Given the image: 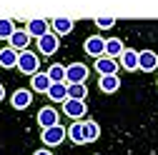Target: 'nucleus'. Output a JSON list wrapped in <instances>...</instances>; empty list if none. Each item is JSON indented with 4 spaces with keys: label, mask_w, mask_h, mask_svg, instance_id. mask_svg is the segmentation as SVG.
I'll list each match as a JSON object with an SVG mask.
<instances>
[{
    "label": "nucleus",
    "mask_w": 158,
    "mask_h": 155,
    "mask_svg": "<svg viewBox=\"0 0 158 155\" xmlns=\"http://www.w3.org/2000/svg\"><path fill=\"white\" fill-rule=\"evenodd\" d=\"M98 85H101L103 93H115L118 88H121V78H118V75H101Z\"/></svg>",
    "instance_id": "a211bd4d"
},
{
    "label": "nucleus",
    "mask_w": 158,
    "mask_h": 155,
    "mask_svg": "<svg viewBox=\"0 0 158 155\" xmlns=\"http://www.w3.org/2000/svg\"><path fill=\"white\" fill-rule=\"evenodd\" d=\"M18 65V50H13L10 45L8 48H3V50H0V68H15Z\"/></svg>",
    "instance_id": "f3484780"
},
{
    "label": "nucleus",
    "mask_w": 158,
    "mask_h": 155,
    "mask_svg": "<svg viewBox=\"0 0 158 155\" xmlns=\"http://www.w3.org/2000/svg\"><path fill=\"white\" fill-rule=\"evenodd\" d=\"M45 73H48V78H50V83H65V65H63V63L50 65Z\"/></svg>",
    "instance_id": "5701e85b"
},
{
    "label": "nucleus",
    "mask_w": 158,
    "mask_h": 155,
    "mask_svg": "<svg viewBox=\"0 0 158 155\" xmlns=\"http://www.w3.org/2000/svg\"><path fill=\"white\" fill-rule=\"evenodd\" d=\"M8 40H10V48H13V50H18V53H20V50H28L30 35H28V30H25V28H23V30H18V28H15V33L8 38Z\"/></svg>",
    "instance_id": "ddd939ff"
},
{
    "label": "nucleus",
    "mask_w": 158,
    "mask_h": 155,
    "mask_svg": "<svg viewBox=\"0 0 158 155\" xmlns=\"http://www.w3.org/2000/svg\"><path fill=\"white\" fill-rule=\"evenodd\" d=\"M126 50V45H123V40L121 38H110V40H106V55L108 58H121V53Z\"/></svg>",
    "instance_id": "6ab92c4d"
},
{
    "label": "nucleus",
    "mask_w": 158,
    "mask_h": 155,
    "mask_svg": "<svg viewBox=\"0 0 158 155\" xmlns=\"http://www.w3.org/2000/svg\"><path fill=\"white\" fill-rule=\"evenodd\" d=\"M13 33H15L13 20H8V18H0V40H8Z\"/></svg>",
    "instance_id": "b1692460"
},
{
    "label": "nucleus",
    "mask_w": 158,
    "mask_h": 155,
    "mask_svg": "<svg viewBox=\"0 0 158 155\" xmlns=\"http://www.w3.org/2000/svg\"><path fill=\"white\" fill-rule=\"evenodd\" d=\"M33 103V90H25V88H18L13 95H10V105L15 110H25L28 105Z\"/></svg>",
    "instance_id": "0eeeda50"
},
{
    "label": "nucleus",
    "mask_w": 158,
    "mask_h": 155,
    "mask_svg": "<svg viewBox=\"0 0 158 155\" xmlns=\"http://www.w3.org/2000/svg\"><path fill=\"white\" fill-rule=\"evenodd\" d=\"M15 68L23 75H35L38 70H40V60H38V55L33 50H20L18 53V65Z\"/></svg>",
    "instance_id": "f257e3e1"
},
{
    "label": "nucleus",
    "mask_w": 158,
    "mask_h": 155,
    "mask_svg": "<svg viewBox=\"0 0 158 155\" xmlns=\"http://www.w3.org/2000/svg\"><path fill=\"white\" fill-rule=\"evenodd\" d=\"M25 30H28V35H30V38H40V35L50 33V23H48V20H43V18H30L28 25H25Z\"/></svg>",
    "instance_id": "6e6552de"
},
{
    "label": "nucleus",
    "mask_w": 158,
    "mask_h": 155,
    "mask_svg": "<svg viewBox=\"0 0 158 155\" xmlns=\"http://www.w3.org/2000/svg\"><path fill=\"white\" fill-rule=\"evenodd\" d=\"M50 33L53 35H68V33H73V20H70V18H63V15L53 18V20H50Z\"/></svg>",
    "instance_id": "f8f14e48"
},
{
    "label": "nucleus",
    "mask_w": 158,
    "mask_h": 155,
    "mask_svg": "<svg viewBox=\"0 0 158 155\" xmlns=\"http://www.w3.org/2000/svg\"><path fill=\"white\" fill-rule=\"evenodd\" d=\"M33 155H53V153H50V150H45V148H40V150H35Z\"/></svg>",
    "instance_id": "a878e982"
},
{
    "label": "nucleus",
    "mask_w": 158,
    "mask_h": 155,
    "mask_svg": "<svg viewBox=\"0 0 158 155\" xmlns=\"http://www.w3.org/2000/svg\"><path fill=\"white\" fill-rule=\"evenodd\" d=\"M40 140H43L45 145H60V143L65 140V128H63V125L45 128V130L40 133Z\"/></svg>",
    "instance_id": "20e7f679"
},
{
    "label": "nucleus",
    "mask_w": 158,
    "mask_h": 155,
    "mask_svg": "<svg viewBox=\"0 0 158 155\" xmlns=\"http://www.w3.org/2000/svg\"><path fill=\"white\" fill-rule=\"evenodd\" d=\"M83 48H85L88 55L101 58V55H106V38H101V35H90V38H85Z\"/></svg>",
    "instance_id": "39448f33"
},
{
    "label": "nucleus",
    "mask_w": 158,
    "mask_h": 155,
    "mask_svg": "<svg viewBox=\"0 0 158 155\" xmlns=\"http://www.w3.org/2000/svg\"><path fill=\"white\" fill-rule=\"evenodd\" d=\"M88 80V65L70 63L65 65V83H85Z\"/></svg>",
    "instance_id": "f03ea898"
},
{
    "label": "nucleus",
    "mask_w": 158,
    "mask_h": 155,
    "mask_svg": "<svg viewBox=\"0 0 158 155\" xmlns=\"http://www.w3.org/2000/svg\"><path fill=\"white\" fill-rule=\"evenodd\" d=\"M63 110H65L68 118L81 120L83 115H85V110H88V105H85V100H73V98H65V100H63Z\"/></svg>",
    "instance_id": "7ed1b4c3"
},
{
    "label": "nucleus",
    "mask_w": 158,
    "mask_h": 155,
    "mask_svg": "<svg viewBox=\"0 0 158 155\" xmlns=\"http://www.w3.org/2000/svg\"><path fill=\"white\" fill-rule=\"evenodd\" d=\"M35 120H38V125H40L43 130H45V128H53V125H58V110L50 108V105H45V108L38 110Z\"/></svg>",
    "instance_id": "423d86ee"
},
{
    "label": "nucleus",
    "mask_w": 158,
    "mask_h": 155,
    "mask_svg": "<svg viewBox=\"0 0 158 155\" xmlns=\"http://www.w3.org/2000/svg\"><path fill=\"white\" fill-rule=\"evenodd\" d=\"M68 98H73V100H85V98H88L85 83H68Z\"/></svg>",
    "instance_id": "412c9836"
},
{
    "label": "nucleus",
    "mask_w": 158,
    "mask_h": 155,
    "mask_svg": "<svg viewBox=\"0 0 158 155\" xmlns=\"http://www.w3.org/2000/svg\"><path fill=\"white\" fill-rule=\"evenodd\" d=\"M65 135H68V138H70L75 145H83V143H85V135H83V123H81V120H75V123L68 128V133H65Z\"/></svg>",
    "instance_id": "aec40b11"
},
{
    "label": "nucleus",
    "mask_w": 158,
    "mask_h": 155,
    "mask_svg": "<svg viewBox=\"0 0 158 155\" xmlns=\"http://www.w3.org/2000/svg\"><path fill=\"white\" fill-rule=\"evenodd\" d=\"M121 68H126L128 73H133V70H138V53H135V50H131V48H126V50L121 53Z\"/></svg>",
    "instance_id": "dca6fc26"
},
{
    "label": "nucleus",
    "mask_w": 158,
    "mask_h": 155,
    "mask_svg": "<svg viewBox=\"0 0 158 155\" xmlns=\"http://www.w3.org/2000/svg\"><path fill=\"white\" fill-rule=\"evenodd\" d=\"M3 100H5V85L0 83V103H3Z\"/></svg>",
    "instance_id": "bb28decb"
},
{
    "label": "nucleus",
    "mask_w": 158,
    "mask_h": 155,
    "mask_svg": "<svg viewBox=\"0 0 158 155\" xmlns=\"http://www.w3.org/2000/svg\"><path fill=\"white\" fill-rule=\"evenodd\" d=\"M156 85H158V83H156Z\"/></svg>",
    "instance_id": "cd10ccee"
},
{
    "label": "nucleus",
    "mask_w": 158,
    "mask_h": 155,
    "mask_svg": "<svg viewBox=\"0 0 158 155\" xmlns=\"http://www.w3.org/2000/svg\"><path fill=\"white\" fill-rule=\"evenodd\" d=\"M95 25L103 28V30H108V28L115 25V18H103V15H101V18H95Z\"/></svg>",
    "instance_id": "393cba45"
},
{
    "label": "nucleus",
    "mask_w": 158,
    "mask_h": 155,
    "mask_svg": "<svg viewBox=\"0 0 158 155\" xmlns=\"http://www.w3.org/2000/svg\"><path fill=\"white\" fill-rule=\"evenodd\" d=\"M30 85H33V93H48V88H50V78H48V73L38 70L35 75H30Z\"/></svg>",
    "instance_id": "4468645a"
},
{
    "label": "nucleus",
    "mask_w": 158,
    "mask_h": 155,
    "mask_svg": "<svg viewBox=\"0 0 158 155\" xmlns=\"http://www.w3.org/2000/svg\"><path fill=\"white\" fill-rule=\"evenodd\" d=\"M38 50H40L43 55H55L58 53V35L53 33H45L38 38Z\"/></svg>",
    "instance_id": "1a4fd4ad"
},
{
    "label": "nucleus",
    "mask_w": 158,
    "mask_h": 155,
    "mask_svg": "<svg viewBox=\"0 0 158 155\" xmlns=\"http://www.w3.org/2000/svg\"><path fill=\"white\" fill-rule=\"evenodd\" d=\"M48 98H50L53 103H63V100L68 98V85H65V83H50Z\"/></svg>",
    "instance_id": "2eb2a0df"
},
{
    "label": "nucleus",
    "mask_w": 158,
    "mask_h": 155,
    "mask_svg": "<svg viewBox=\"0 0 158 155\" xmlns=\"http://www.w3.org/2000/svg\"><path fill=\"white\" fill-rule=\"evenodd\" d=\"M158 68V55L153 50H143V53H138V70H143V73H151Z\"/></svg>",
    "instance_id": "9d476101"
},
{
    "label": "nucleus",
    "mask_w": 158,
    "mask_h": 155,
    "mask_svg": "<svg viewBox=\"0 0 158 155\" xmlns=\"http://www.w3.org/2000/svg\"><path fill=\"white\" fill-rule=\"evenodd\" d=\"M118 65L113 58H108V55H101V58H95V70L101 73V75H118Z\"/></svg>",
    "instance_id": "9b49d317"
},
{
    "label": "nucleus",
    "mask_w": 158,
    "mask_h": 155,
    "mask_svg": "<svg viewBox=\"0 0 158 155\" xmlns=\"http://www.w3.org/2000/svg\"><path fill=\"white\" fill-rule=\"evenodd\" d=\"M83 135H85V143L98 140V135H101V125H98L95 120H85L83 123Z\"/></svg>",
    "instance_id": "4be33fe9"
}]
</instances>
